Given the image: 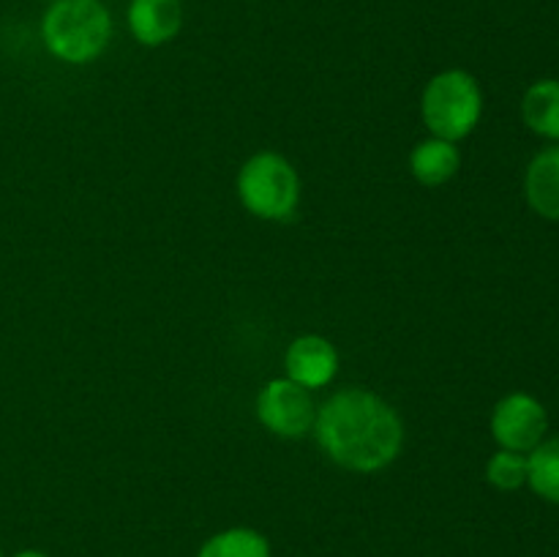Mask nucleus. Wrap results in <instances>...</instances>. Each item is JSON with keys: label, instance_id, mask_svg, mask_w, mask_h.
<instances>
[{"label": "nucleus", "instance_id": "nucleus-12", "mask_svg": "<svg viewBox=\"0 0 559 557\" xmlns=\"http://www.w3.org/2000/svg\"><path fill=\"white\" fill-rule=\"evenodd\" d=\"M197 557H273L271 541L254 528H227L211 535Z\"/></svg>", "mask_w": 559, "mask_h": 557}, {"label": "nucleus", "instance_id": "nucleus-1", "mask_svg": "<svg viewBox=\"0 0 559 557\" xmlns=\"http://www.w3.org/2000/svg\"><path fill=\"white\" fill-rule=\"evenodd\" d=\"M314 437L325 457L349 473H380L404 448L399 410L369 388L349 386L317 407Z\"/></svg>", "mask_w": 559, "mask_h": 557}, {"label": "nucleus", "instance_id": "nucleus-13", "mask_svg": "<svg viewBox=\"0 0 559 557\" xmlns=\"http://www.w3.org/2000/svg\"><path fill=\"white\" fill-rule=\"evenodd\" d=\"M527 486L540 500L559 506V437H546L527 453Z\"/></svg>", "mask_w": 559, "mask_h": 557}, {"label": "nucleus", "instance_id": "nucleus-2", "mask_svg": "<svg viewBox=\"0 0 559 557\" xmlns=\"http://www.w3.org/2000/svg\"><path fill=\"white\" fill-rule=\"evenodd\" d=\"M115 22L102 0H52L41 16V42L55 60L85 66L102 58Z\"/></svg>", "mask_w": 559, "mask_h": 557}, {"label": "nucleus", "instance_id": "nucleus-14", "mask_svg": "<svg viewBox=\"0 0 559 557\" xmlns=\"http://www.w3.org/2000/svg\"><path fill=\"white\" fill-rule=\"evenodd\" d=\"M486 481L497 491H519L527 486V453L506 451L500 448L486 462Z\"/></svg>", "mask_w": 559, "mask_h": 557}, {"label": "nucleus", "instance_id": "nucleus-6", "mask_svg": "<svg viewBox=\"0 0 559 557\" xmlns=\"http://www.w3.org/2000/svg\"><path fill=\"white\" fill-rule=\"evenodd\" d=\"M491 437L500 448L516 453H530L546 440L549 413L544 402L527 391H513L502 396L491 410Z\"/></svg>", "mask_w": 559, "mask_h": 557}, {"label": "nucleus", "instance_id": "nucleus-3", "mask_svg": "<svg viewBox=\"0 0 559 557\" xmlns=\"http://www.w3.org/2000/svg\"><path fill=\"white\" fill-rule=\"evenodd\" d=\"M420 118L431 137L462 142L484 118V91L467 69H445L426 82Z\"/></svg>", "mask_w": 559, "mask_h": 557}, {"label": "nucleus", "instance_id": "nucleus-11", "mask_svg": "<svg viewBox=\"0 0 559 557\" xmlns=\"http://www.w3.org/2000/svg\"><path fill=\"white\" fill-rule=\"evenodd\" d=\"M522 120L533 134L559 142V80H538L524 91Z\"/></svg>", "mask_w": 559, "mask_h": 557}, {"label": "nucleus", "instance_id": "nucleus-16", "mask_svg": "<svg viewBox=\"0 0 559 557\" xmlns=\"http://www.w3.org/2000/svg\"><path fill=\"white\" fill-rule=\"evenodd\" d=\"M0 557H3V552H0Z\"/></svg>", "mask_w": 559, "mask_h": 557}, {"label": "nucleus", "instance_id": "nucleus-15", "mask_svg": "<svg viewBox=\"0 0 559 557\" xmlns=\"http://www.w3.org/2000/svg\"><path fill=\"white\" fill-rule=\"evenodd\" d=\"M14 557H49L47 552H38V549H22V552H16Z\"/></svg>", "mask_w": 559, "mask_h": 557}, {"label": "nucleus", "instance_id": "nucleus-9", "mask_svg": "<svg viewBox=\"0 0 559 557\" xmlns=\"http://www.w3.org/2000/svg\"><path fill=\"white\" fill-rule=\"evenodd\" d=\"M524 200L546 222H559V142L533 156L524 173Z\"/></svg>", "mask_w": 559, "mask_h": 557}, {"label": "nucleus", "instance_id": "nucleus-10", "mask_svg": "<svg viewBox=\"0 0 559 557\" xmlns=\"http://www.w3.org/2000/svg\"><path fill=\"white\" fill-rule=\"evenodd\" d=\"M459 167H462V153H459L456 142L429 137L409 151V175L426 189L445 186L448 180L456 178Z\"/></svg>", "mask_w": 559, "mask_h": 557}, {"label": "nucleus", "instance_id": "nucleus-4", "mask_svg": "<svg viewBox=\"0 0 559 557\" xmlns=\"http://www.w3.org/2000/svg\"><path fill=\"white\" fill-rule=\"evenodd\" d=\"M300 175L287 156L260 151L243 162L235 178L238 200L251 216L262 222H284L300 205Z\"/></svg>", "mask_w": 559, "mask_h": 557}, {"label": "nucleus", "instance_id": "nucleus-8", "mask_svg": "<svg viewBox=\"0 0 559 557\" xmlns=\"http://www.w3.org/2000/svg\"><path fill=\"white\" fill-rule=\"evenodd\" d=\"M126 22L142 47H164L183 27V3L180 0H131Z\"/></svg>", "mask_w": 559, "mask_h": 557}, {"label": "nucleus", "instance_id": "nucleus-5", "mask_svg": "<svg viewBox=\"0 0 559 557\" xmlns=\"http://www.w3.org/2000/svg\"><path fill=\"white\" fill-rule=\"evenodd\" d=\"M317 407L309 388L298 386L289 377H273L260 388L254 402V415L271 435L284 440H298L314 429Z\"/></svg>", "mask_w": 559, "mask_h": 557}, {"label": "nucleus", "instance_id": "nucleus-7", "mask_svg": "<svg viewBox=\"0 0 559 557\" xmlns=\"http://www.w3.org/2000/svg\"><path fill=\"white\" fill-rule=\"evenodd\" d=\"M338 366H342V355H338L336 344L320 333H304V336L293 339L284 353V371L289 380L298 386L317 391L336 380Z\"/></svg>", "mask_w": 559, "mask_h": 557}]
</instances>
